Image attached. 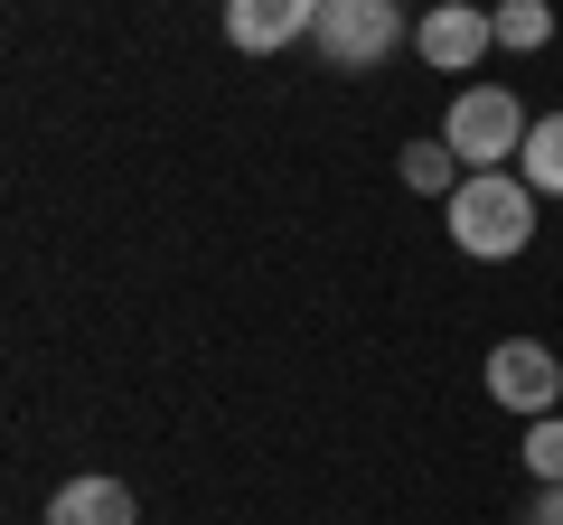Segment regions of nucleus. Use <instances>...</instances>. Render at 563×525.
<instances>
[{
    "instance_id": "1",
    "label": "nucleus",
    "mask_w": 563,
    "mask_h": 525,
    "mask_svg": "<svg viewBox=\"0 0 563 525\" xmlns=\"http://www.w3.org/2000/svg\"><path fill=\"white\" fill-rule=\"evenodd\" d=\"M442 216H451V244H461L470 262H517L526 244H536V188H526L517 169H470Z\"/></svg>"
},
{
    "instance_id": "2",
    "label": "nucleus",
    "mask_w": 563,
    "mask_h": 525,
    "mask_svg": "<svg viewBox=\"0 0 563 525\" xmlns=\"http://www.w3.org/2000/svg\"><path fill=\"white\" fill-rule=\"evenodd\" d=\"M526 103L507 94V85H461L451 94V122H442V142L461 150V169H517V150H526Z\"/></svg>"
},
{
    "instance_id": "3",
    "label": "nucleus",
    "mask_w": 563,
    "mask_h": 525,
    "mask_svg": "<svg viewBox=\"0 0 563 525\" xmlns=\"http://www.w3.org/2000/svg\"><path fill=\"white\" fill-rule=\"evenodd\" d=\"M310 47H320L339 76H366V66H385L404 47V0H320Z\"/></svg>"
},
{
    "instance_id": "4",
    "label": "nucleus",
    "mask_w": 563,
    "mask_h": 525,
    "mask_svg": "<svg viewBox=\"0 0 563 525\" xmlns=\"http://www.w3.org/2000/svg\"><path fill=\"white\" fill-rule=\"evenodd\" d=\"M479 376H488V394H498L507 413H526V423H544L554 394H563V357H554L544 338H498Z\"/></svg>"
},
{
    "instance_id": "5",
    "label": "nucleus",
    "mask_w": 563,
    "mask_h": 525,
    "mask_svg": "<svg viewBox=\"0 0 563 525\" xmlns=\"http://www.w3.org/2000/svg\"><path fill=\"white\" fill-rule=\"evenodd\" d=\"M413 47H422V66H442V76H470V66L498 47V10H470V0H432V10H422V29H413Z\"/></svg>"
},
{
    "instance_id": "6",
    "label": "nucleus",
    "mask_w": 563,
    "mask_h": 525,
    "mask_svg": "<svg viewBox=\"0 0 563 525\" xmlns=\"http://www.w3.org/2000/svg\"><path fill=\"white\" fill-rule=\"evenodd\" d=\"M320 29V0H225V38L244 47V57H282L291 38H310Z\"/></svg>"
},
{
    "instance_id": "7",
    "label": "nucleus",
    "mask_w": 563,
    "mask_h": 525,
    "mask_svg": "<svg viewBox=\"0 0 563 525\" xmlns=\"http://www.w3.org/2000/svg\"><path fill=\"white\" fill-rule=\"evenodd\" d=\"M47 525H141V506L122 479H66L47 498Z\"/></svg>"
},
{
    "instance_id": "8",
    "label": "nucleus",
    "mask_w": 563,
    "mask_h": 525,
    "mask_svg": "<svg viewBox=\"0 0 563 525\" xmlns=\"http://www.w3.org/2000/svg\"><path fill=\"white\" fill-rule=\"evenodd\" d=\"M470 169H461V150L451 142H404V188H413V198H442L451 206V188H461Z\"/></svg>"
},
{
    "instance_id": "9",
    "label": "nucleus",
    "mask_w": 563,
    "mask_h": 525,
    "mask_svg": "<svg viewBox=\"0 0 563 525\" xmlns=\"http://www.w3.org/2000/svg\"><path fill=\"white\" fill-rule=\"evenodd\" d=\"M517 179L536 188V198H563V113H544L536 132H526V150H517Z\"/></svg>"
},
{
    "instance_id": "10",
    "label": "nucleus",
    "mask_w": 563,
    "mask_h": 525,
    "mask_svg": "<svg viewBox=\"0 0 563 525\" xmlns=\"http://www.w3.org/2000/svg\"><path fill=\"white\" fill-rule=\"evenodd\" d=\"M498 47H507V57L554 47V10H544V0H507V10H498Z\"/></svg>"
},
{
    "instance_id": "11",
    "label": "nucleus",
    "mask_w": 563,
    "mask_h": 525,
    "mask_svg": "<svg viewBox=\"0 0 563 525\" xmlns=\"http://www.w3.org/2000/svg\"><path fill=\"white\" fill-rule=\"evenodd\" d=\"M526 469H536V488H563V423H554V413L526 432Z\"/></svg>"
},
{
    "instance_id": "12",
    "label": "nucleus",
    "mask_w": 563,
    "mask_h": 525,
    "mask_svg": "<svg viewBox=\"0 0 563 525\" xmlns=\"http://www.w3.org/2000/svg\"><path fill=\"white\" fill-rule=\"evenodd\" d=\"M526 525H563V488H536V506H526Z\"/></svg>"
}]
</instances>
